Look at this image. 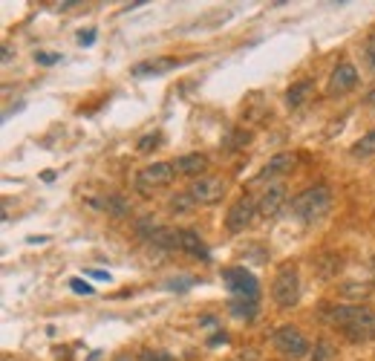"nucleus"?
Segmentation results:
<instances>
[{
  "mask_svg": "<svg viewBox=\"0 0 375 361\" xmlns=\"http://www.w3.org/2000/svg\"><path fill=\"white\" fill-rule=\"evenodd\" d=\"M329 321L344 330V335L352 344H364L375 335V313L369 306L352 304V306H335L329 313Z\"/></svg>",
  "mask_w": 375,
  "mask_h": 361,
  "instance_id": "f257e3e1",
  "label": "nucleus"
},
{
  "mask_svg": "<svg viewBox=\"0 0 375 361\" xmlns=\"http://www.w3.org/2000/svg\"><path fill=\"white\" fill-rule=\"evenodd\" d=\"M329 208H332V191L326 185H312L291 200V214L300 223H320L329 214Z\"/></svg>",
  "mask_w": 375,
  "mask_h": 361,
  "instance_id": "f03ea898",
  "label": "nucleus"
},
{
  "mask_svg": "<svg viewBox=\"0 0 375 361\" xmlns=\"http://www.w3.org/2000/svg\"><path fill=\"white\" fill-rule=\"evenodd\" d=\"M271 298L280 309H291L300 301V277L291 266H283L280 272L274 275V284H271Z\"/></svg>",
  "mask_w": 375,
  "mask_h": 361,
  "instance_id": "7ed1b4c3",
  "label": "nucleus"
},
{
  "mask_svg": "<svg viewBox=\"0 0 375 361\" xmlns=\"http://www.w3.org/2000/svg\"><path fill=\"white\" fill-rule=\"evenodd\" d=\"M173 176H176V165H173V162H153V165L142 168V171L136 174V191L148 196V194H153L156 188L171 185Z\"/></svg>",
  "mask_w": 375,
  "mask_h": 361,
  "instance_id": "20e7f679",
  "label": "nucleus"
},
{
  "mask_svg": "<svg viewBox=\"0 0 375 361\" xmlns=\"http://www.w3.org/2000/svg\"><path fill=\"white\" fill-rule=\"evenodd\" d=\"M274 347L280 350L286 358H303L309 353V341L306 335L298 330V326H291V324H283V326H277L274 330Z\"/></svg>",
  "mask_w": 375,
  "mask_h": 361,
  "instance_id": "39448f33",
  "label": "nucleus"
},
{
  "mask_svg": "<svg viewBox=\"0 0 375 361\" xmlns=\"http://www.w3.org/2000/svg\"><path fill=\"white\" fill-rule=\"evenodd\" d=\"M222 281L228 286V292H234L237 298H246V301H257L260 286H257V277L242 269V266H231V269H222Z\"/></svg>",
  "mask_w": 375,
  "mask_h": 361,
  "instance_id": "423d86ee",
  "label": "nucleus"
},
{
  "mask_svg": "<svg viewBox=\"0 0 375 361\" xmlns=\"http://www.w3.org/2000/svg\"><path fill=\"white\" fill-rule=\"evenodd\" d=\"M188 194L193 196L197 205H217L225 196V179L222 176H200L191 183Z\"/></svg>",
  "mask_w": 375,
  "mask_h": 361,
  "instance_id": "0eeeda50",
  "label": "nucleus"
},
{
  "mask_svg": "<svg viewBox=\"0 0 375 361\" xmlns=\"http://www.w3.org/2000/svg\"><path fill=\"white\" fill-rule=\"evenodd\" d=\"M254 214H257V205H254V200L251 196H240V200L228 208V214H225V228L231 234H240V232H246V228L251 225V220H254Z\"/></svg>",
  "mask_w": 375,
  "mask_h": 361,
  "instance_id": "6e6552de",
  "label": "nucleus"
},
{
  "mask_svg": "<svg viewBox=\"0 0 375 361\" xmlns=\"http://www.w3.org/2000/svg\"><path fill=\"white\" fill-rule=\"evenodd\" d=\"M355 84H358V70H355V64H352V61H340L338 67L332 70V75H329V84H326V93H329V95L335 98V95L349 93Z\"/></svg>",
  "mask_w": 375,
  "mask_h": 361,
  "instance_id": "1a4fd4ad",
  "label": "nucleus"
},
{
  "mask_svg": "<svg viewBox=\"0 0 375 361\" xmlns=\"http://www.w3.org/2000/svg\"><path fill=\"white\" fill-rule=\"evenodd\" d=\"M283 203H286V185L274 183V185H269V188L263 191V196H260V203H257V214H263L266 220H271V217L280 214Z\"/></svg>",
  "mask_w": 375,
  "mask_h": 361,
  "instance_id": "9d476101",
  "label": "nucleus"
},
{
  "mask_svg": "<svg viewBox=\"0 0 375 361\" xmlns=\"http://www.w3.org/2000/svg\"><path fill=\"white\" fill-rule=\"evenodd\" d=\"M295 165H298V156L295 154H274L266 162V168L257 174V179H274V176H280V174H289Z\"/></svg>",
  "mask_w": 375,
  "mask_h": 361,
  "instance_id": "9b49d317",
  "label": "nucleus"
},
{
  "mask_svg": "<svg viewBox=\"0 0 375 361\" xmlns=\"http://www.w3.org/2000/svg\"><path fill=\"white\" fill-rule=\"evenodd\" d=\"M179 252H188V254L200 257V260H211V254H208V249H205L202 237L193 232V228H179Z\"/></svg>",
  "mask_w": 375,
  "mask_h": 361,
  "instance_id": "f8f14e48",
  "label": "nucleus"
},
{
  "mask_svg": "<svg viewBox=\"0 0 375 361\" xmlns=\"http://www.w3.org/2000/svg\"><path fill=\"white\" fill-rule=\"evenodd\" d=\"M176 174H185V176H205V168H208V156L205 154H185L179 156L176 162Z\"/></svg>",
  "mask_w": 375,
  "mask_h": 361,
  "instance_id": "ddd939ff",
  "label": "nucleus"
},
{
  "mask_svg": "<svg viewBox=\"0 0 375 361\" xmlns=\"http://www.w3.org/2000/svg\"><path fill=\"white\" fill-rule=\"evenodd\" d=\"M312 93H315V84L312 81H295L289 90H286V107L289 110H298V107H303L309 98H312Z\"/></svg>",
  "mask_w": 375,
  "mask_h": 361,
  "instance_id": "4468645a",
  "label": "nucleus"
},
{
  "mask_svg": "<svg viewBox=\"0 0 375 361\" xmlns=\"http://www.w3.org/2000/svg\"><path fill=\"white\" fill-rule=\"evenodd\" d=\"M173 67H179L176 58L142 61V64H136V67H133V75H139V78H144V75H162V73H168V70H173Z\"/></svg>",
  "mask_w": 375,
  "mask_h": 361,
  "instance_id": "2eb2a0df",
  "label": "nucleus"
},
{
  "mask_svg": "<svg viewBox=\"0 0 375 361\" xmlns=\"http://www.w3.org/2000/svg\"><path fill=\"white\" fill-rule=\"evenodd\" d=\"M153 246H159V249H165V252H179V228H165V225H159L156 228V234L151 237Z\"/></svg>",
  "mask_w": 375,
  "mask_h": 361,
  "instance_id": "dca6fc26",
  "label": "nucleus"
},
{
  "mask_svg": "<svg viewBox=\"0 0 375 361\" xmlns=\"http://www.w3.org/2000/svg\"><path fill=\"white\" fill-rule=\"evenodd\" d=\"M93 205H99L102 211H107L110 217H127L130 214V205H127V200H122V196H107V200H102V203H93Z\"/></svg>",
  "mask_w": 375,
  "mask_h": 361,
  "instance_id": "f3484780",
  "label": "nucleus"
},
{
  "mask_svg": "<svg viewBox=\"0 0 375 361\" xmlns=\"http://www.w3.org/2000/svg\"><path fill=\"white\" fill-rule=\"evenodd\" d=\"M228 313H231L234 318H246L251 321L257 315V301H246V298H234L231 304H228Z\"/></svg>",
  "mask_w": 375,
  "mask_h": 361,
  "instance_id": "a211bd4d",
  "label": "nucleus"
},
{
  "mask_svg": "<svg viewBox=\"0 0 375 361\" xmlns=\"http://www.w3.org/2000/svg\"><path fill=\"white\" fill-rule=\"evenodd\" d=\"M352 156H355V159L375 156V127L369 130V133H364L361 139H358V142L352 145Z\"/></svg>",
  "mask_w": 375,
  "mask_h": 361,
  "instance_id": "6ab92c4d",
  "label": "nucleus"
},
{
  "mask_svg": "<svg viewBox=\"0 0 375 361\" xmlns=\"http://www.w3.org/2000/svg\"><path fill=\"white\" fill-rule=\"evenodd\" d=\"M193 196L188 194V191H182V194H176V196H171V203H168V208L173 211V214H191L193 211Z\"/></svg>",
  "mask_w": 375,
  "mask_h": 361,
  "instance_id": "aec40b11",
  "label": "nucleus"
},
{
  "mask_svg": "<svg viewBox=\"0 0 375 361\" xmlns=\"http://www.w3.org/2000/svg\"><path fill=\"white\" fill-rule=\"evenodd\" d=\"M369 289H372V284L358 286L355 281H347V284H340V286H338V292L344 295V298H364V295H369Z\"/></svg>",
  "mask_w": 375,
  "mask_h": 361,
  "instance_id": "412c9836",
  "label": "nucleus"
},
{
  "mask_svg": "<svg viewBox=\"0 0 375 361\" xmlns=\"http://www.w3.org/2000/svg\"><path fill=\"white\" fill-rule=\"evenodd\" d=\"M312 361H338V353H335V347L326 338H320L318 344H315V355H312Z\"/></svg>",
  "mask_w": 375,
  "mask_h": 361,
  "instance_id": "4be33fe9",
  "label": "nucleus"
},
{
  "mask_svg": "<svg viewBox=\"0 0 375 361\" xmlns=\"http://www.w3.org/2000/svg\"><path fill=\"white\" fill-rule=\"evenodd\" d=\"M249 142H251V133H249V130H234V133L225 139L228 151H242V147H246Z\"/></svg>",
  "mask_w": 375,
  "mask_h": 361,
  "instance_id": "5701e85b",
  "label": "nucleus"
},
{
  "mask_svg": "<svg viewBox=\"0 0 375 361\" xmlns=\"http://www.w3.org/2000/svg\"><path fill=\"white\" fill-rule=\"evenodd\" d=\"M156 223H153V217H142V220H136V234L139 237H144V240H151L153 234H156Z\"/></svg>",
  "mask_w": 375,
  "mask_h": 361,
  "instance_id": "b1692460",
  "label": "nucleus"
},
{
  "mask_svg": "<svg viewBox=\"0 0 375 361\" xmlns=\"http://www.w3.org/2000/svg\"><path fill=\"white\" fill-rule=\"evenodd\" d=\"M159 142H162V136H159V133H148V136H142V139H139L136 151H139V154H151L153 147H159Z\"/></svg>",
  "mask_w": 375,
  "mask_h": 361,
  "instance_id": "393cba45",
  "label": "nucleus"
},
{
  "mask_svg": "<svg viewBox=\"0 0 375 361\" xmlns=\"http://www.w3.org/2000/svg\"><path fill=\"white\" fill-rule=\"evenodd\" d=\"M139 361H173V355L165 350H144Z\"/></svg>",
  "mask_w": 375,
  "mask_h": 361,
  "instance_id": "a878e982",
  "label": "nucleus"
},
{
  "mask_svg": "<svg viewBox=\"0 0 375 361\" xmlns=\"http://www.w3.org/2000/svg\"><path fill=\"white\" fill-rule=\"evenodd\" d=\"M35 61L41 64V67H52V64L61 61V55L58 53H35Z\"/></svg>",
  "mask_w": 375,
  "mask_h": 361,
  "instance_id": "bb28decb",
  "label": "nucleus"
},
{
  "mask_svg": "<svg viewBox=\"0 0 375 361\" xmlns=\"http://www.w3.org/2000/svg\"><path fill=\"white\" fill-rule=\"evenodd\" d=\"M364 58H367V64L375 70V35H369L367 38V44H364Z\"/></svg>",
  "mask_w": 375,
  "mask_h": 361,
  "instance_id": "cd10ccee",
  "label": "nucleus"
},
{
  "mask_svg": "<svg viewBox=\"0 0 375 361\" xmlns=\"http://www.w3.org/2000/svg\"><path fill=\"white\" fill-rule=\"evenodd\" d=\"M70 286H73V292H78V295H93V286H90V284H84L81 277H73Z\"/></svg>",
  "mask_w": 375,
  "mask_h": 361,
  "instance_id": "c85d7f7f",
  "label": "nucleus"
},
{
  "mask_svg": "<svg viewBox=\"0 0 375 361\" xmlns=\"http://www.w3.org/2000/svg\"><path fill=\"white\" fill-rule=\"evenodd\" d=\"M95 41V32L90 29V32H81V35H78V44H84V46H90Z\"/></svg>",
  "mask_w": 375,
  "mask_h": 361,
  "instance_id": "c756f323",
  "label": "nucleus"
},
{
  "mask_svg": "<svg viewBox=\"0 0 375 361\" xmlns=\"http://www.w3.org/2000/svg\"><path fill=\"white\" fill-rule=\"evenodd\" d=\"M87 275H90V277H99V281H110V275H107V272H102V269H90Z\"/></svg>",
  "mask_w": 375,
  "mask_h": 361,
  "instance_id": "7c9ffc66",
  "label": "nucleus"
},
{
  "mask_svg": "<svg viewBox=\"0 0 375 361\" xmlns=\"http://www.w3.org/2000/svg\"><path fill=\"white\" fill-rule=\"evenodd\" d=\"M364 102H367V104H369V107H375V87H372V90H369V93H367V98H364Z\"/></svg>",
  "mask_w": 375,
  "mask_h": 361,
  "instance_id": "2f4dec72",
  "label": "nucleus"
},
{
  "mask_svg": "<svg viewBox=\"0 0 375 361\" xmlns=\"http://www.w3.org/2000/svg\"><path fill=\"white\" fill-rule=\"evenodd\" d=\"M73 6H78L75 0H64V3H58V9H73Z\"/></svg>",
  "mask_w": 375,
  "mask_h": 361,
  "instance_id": "473e14b6",
  "label": "nucleus"
},
{
  "mask_svg": "<svg viewBox=\"0 0 375 361\" xmlns=\"http://www.w3.org/2000/svg\"><path fill=\"white\" fill-rule=\"evenodd\" d=\"M116 361H127V355H122V358H116Z\"/></svg>",
  "mask_w": 375,
  "mask_h": 361,
  "instance_id": "72a5a7b5",
  "label": "nucleus"
}]
</instances>
